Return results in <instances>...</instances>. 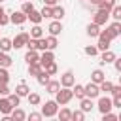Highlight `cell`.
<instances>
[{"instance_id": "cell-1", "label": "cell", "mask_w": 121, "mask_h": 121, "mask_svg": "<svg viewBox=\"0 0 121 121\" xmlns=\"http://www.w3.org/2000/svg\"><path fill=\"white\" fill-rule=\"evenodd\" d=\"M72 98H74V95H72V87H60V89L55 93V102H57L59 106H66Z\"/></svg>"}, {"instance_id": "cell-2", "label": "cell", "mask_w": 121, "mask_h": 121, "mask_svg": "<svg viewBox=\"0 0 121 121\" xmlns=\"http://www.w3.org/2000/svg\"><path fill=\"white\" fill-rule=\"evenodd\" d=\"M57 112H59V104L55 102V100H47L43 106H42V115L43 117H53V115H57Z\"/></svg>"}, {"instance_id": "cell-3", "label": "cell", "mask_w": 121, "mask_h": 121, "mask_svg": "<svg viewBox=\"0 0 121 121\" xmlns=\"http://www.w3.org/2000/svg\"><path fill=\"white\" fill-rule=\"evenodd\" d=\"M83 91H85V96H87V98H98V96H100L98 83H93V81H89L87 85H83Z\"/></svg>"}, {"instance_id": "cell-4", "label": "cell", "mask_w": 121, "mask_h": 121, "mask_svg": "<svg viewBox=\"0 0 121 121\" xmlns=\"http://www.w3.org/2000/svg\"><path fill=\"white\" fill-rule=\"evenodd\" d=\"M108 19H110V11H106V9H96V13L93 15V23H95V25H98V26L106 25V23H108Z\"/></svg>"}, {"instance_id": "cell-5", "label": "cell", "mask_w": 121, "mask_h": 121, "mask_svg": "<svg viewBox=\"0 0 121 121\" xmlns=\"http://www.w3.org/2000/svg\"><path fill=\"white\" fill-rule=\"evenodd\" d=\"M28 38H30L28 32H21V34H17V36L11 40V49H21V47H25V43H26Z\"/></svg>"}, {"instance_id": "cell-6", "label": "cell", "mask_w": 121, "mask_h": 121, "mask_svg": "<svg viewBox=\"0 0 121 121\" xmlns=\"http://www.w3.org/2000/svg\"><path fill=\"white\" fill-rule=\"evenodd\" d=\"M96 108H98V112L100 113H106V112H112V98H108V96H100L98 98V104H96Z\"/></svg>"}, {"instance_id": "cell-7", "label": "cell", "mask_w": 121, "mask_h": 121, "mask_svg": "<svg viewBox=\"0 0 121 121\" xmlns=\"http://www.w3.org/2000/svg\"><path fill=\"white\" fill-rule=\"evenodd\" d=\"M59 83H60V87H72V85L76 83V76H74V72H70V70L64 72V74L60 76V81H59Z\"/></svg>"}, {"instance_id": "cell-8", "label": "cell", "mask_w": 121, "mask_h": 121, "mask_svg": "<svg viewBox=\"0 0 121 121\" xmlns=\"http://www.w3.org/2000/svg\"><path fill=\"white\" fill-rule=\"evenodd\" d=\"M26 21H28L26 13H23V11H13L9 15V23H13V25H25Z\"/></svg>"}, {"instance_id": "cell-9", "label": "cell", "mask_w": 121, "mask_h": 121, "mask_svg": "<svg viewBox=\"0 0 121 121\" xmlns=\"http://www.w3.org/2000/svg\"><path fill=\"white\" fill-rule=\"evenodd\" d=\"M55 60V55H53V51H49V49H43V53L40 55V64H42V68H45L49 62H53Z\"/></svg>"}, {"instance_id": "cell-10", "label": "cell", "mask_w": 121, "mask_h": 121, "mask_svg": "<svg viewBox=\"0 0 121 121\" xmlns=\"http://www.w3.org/2000/svg\"><path fill=\"white\" fill-rule=\"evenodd\" d=\"M47 30H49V34H51V36H59V34L62 32V23H60V21H57V19H53V21L49 23Z\"/></svg>"}, {"instance_id": "cell-11", "label": "cell", "mask_w": 121, "mask_h": 121, "mask_svg": "<svg viewBox=\"0 0 121 121\" xmlns=\"http://www.w3.org/2000/svg\"><path fill=\"white\" fill-rule=\"evenodd\" d=\"M106 30H108L110 38H112V40H115V38L121 34V23H119V21H113V23H112V25H110Z\"/></svg>"}, {"instance_id": "cell-12", "label": "cell", "mask_w": 121, "mask_h": 121, "mask_svg": "<svg viewBox=\"0 0 121 121\" xmlns=\"http://www.w3.org/2000/svg\"><path fill=\"white\" fill-rule=\"evenodd\" d=\"M117 55L112 51V49H106V51H102V55H100V64L104 66V64H110V62H113V59H115Z\"/></svg>"}, {"instance_id": "cell-13", "label": "cell", "mask_w": 121, "mask_h": 121, "mask_svg": "<svg viewBox=\"0 0 121 121\" xmlns=\"http://www.w3.org/2000/svg\"><path fill=\"white\" fill-rule=\"evenodd\" d=\"M11 110H13V106H11V102L8 100V96L0 98V113H2V115H9Z\"/></svg>"}, {"instance_id": "cell-14", "label": "cell", "mask_w": 121, "mask_h": 121, "mask_svg": "<svg viewBox=\"0 0 121 121\" xmlns=\"http://www.w3.org/2000/svg\"><path fill=\"white\" fill-rule=\"evenodd\" d=\"M62 17H64V8H62V6H59V4L51 6V19H57V21H60Z\"/></svg>"}, {"instance_id": "cell-15", "label": "cell", "mask_w": 121, "mask_h": 121, "mask_svg": "<svg viewBox=\"0 0 121 121\" xmlns=\"http://www.w3.org/2000/svg\"><path fill=\"white\" fill-rule=\"evenodd\" d=\"M25 60H26L28 64L38 62V60H40V53H38V49H28V51H26V55H25Z\"/></svg>"}, {"instance_id": "cell-16", "label": "cell", "mask_w": 121, "mask_h": 121, "mask_svg": "<svg viewBox=\"0 0 121 121\" xmlns=\"http://www.w3.org/2000/svg\"><path fill=\"white\" fill-rule=\"evenodd\" d=\"M59 89H60V83H59L57 79H49V81L45 83V91H47L49 95H55Z\"/></svg>"}, {"instance_id": "cell-17", "label": "cell", "mask_w": 121, "mask_h": 121, "mask_svg": "<svg viewBox=\"0 0 121 121\" xmlns=\"http://www.w3.org/2000/svg\"><path fill=\"white\" fill-rule=\"evenodd\" d=\"M59 47V40H57V36H47L45 38V49H49V51H53V49H57Z\"/></svg>"}, {"instance_id": "cell-18", "label": "cell", "mask_w": 121, "mask_h": 121, "mask_svg": "<svg viewBox=\"0 0 121 121\" xmlns=\"http://www.w3.org/2000/svg\"><path fill=\"white\" fill-rule=\"evenodd\" d=\"M104 79H106V76H104V72H102L100 68H96V70L91 72V81H93V83H100V81H104Z\"/></svg>"}, {"instance_id": "cell-19", "label": "cell", "mask_w": 121, "mask_h": 121, "mask_svg": "<svg viewBox=\"0 0 121 121\" xmlns=\"http://www.w3.org/2000/svg\"><path fill=\"white\" fill-rule=\"evenodd\" d=\"M9 117H11V121H23V119L26 117V113H25L21 108H13L11 113H9Z\"/></svg>"}, {"instance_id": "cell-20", "label": "cell", "mask_w": 121, "mask_h": 121, "mask_svg": "<svg viewBox=\"0 0 121 121\" xmlns=\"http://www.w3.org/2000/svg\"><path fill=\"white\" fill-rule=\"evenodd\" d=\"M26 19H30V23H32V25H40L43 17H42V13H40V11H36V9H32V11H30L28 15H26Z\"/></svg>"}, {"instance_id": "cell-21", "label": "cell", "mask_w": 121, "mask_h": 121, "mask_svg": "<svg viewBox=\"0 0 121 121\" xmlns=\"http://www.w3.org/2000/svg\"><path fill=\"white\" fill-rule=\"evenodd\" d=\"M28 93H30V87H28L25 81H21V83L15 87V95H19V96H26Z\"/></svg>"}, {"instance_id": "cell-22", "label": "cell", "mask_w": 121, "mask_h": 121, "mask_svg": "<svg viewBox=\"0 0 121 121\" xmlns=\"http://www.w3.org/2000/svg\"><path fill=\"white\" fill-rule=\"evenodd\" d=\"M72 95L78 98V100H81L83 96H85V91H83V85H79V83H74L72 85Z\"/></svg>"}, {"instance_id": "cell-23", "label": "cell", "mask_w": 121, "mask_h": 121, "mask_svg": "<svg viewBox=\"0 0 121 121\" xmlns=\"http://www.w3.org/2000/svg\"><path fill=\"white\" fill-rule=\"evenodd\" d=\"M11 64H13V59H11L6 51H0V66L8 68V66H11Z\"/></svg>"}, {"instance_id": "cell-24", "label": "cell", "mask_w": 121, "mask_h": 121, "mask_svg": "<svg viewBox=\"0 0 121 121\" xmlns=\"http://www.w3.org/2000/svg\"><path fill=\"white\" fill-rule=\"evenodd\" d=\"M115 4H117V0H100L96 6H98V9H106V11H110Z\"/></svg>"}, {"instance_id": "cell-25", "label": "cell", "mask_w": 121, "mask_h": 121, "mask_svg": "<svg viewBox=\"0 0 121 121\" xmlns=\"http://www.w3.org/2000/svg\"><path fill=\"white\" fill-rule=\"evenodd\" d=\"M98 32H100V26H98V25H95V23H89V25H87V36L96 38Z\"/></svg>"}, {"instance_id": "cell-26", "label": "cell", "mask_w": 121, "mask_h": 121, "mask_svg": "<svg viewBox=\"0 0 121 121\" xmlns=\"http://www.w3.org/2000/svg\"><path fill=\"white\" fill-rule=\"evenodd\" d=\"M79 106H81L79 110H83L85 113H87V112H91V110H93V98H87V96H83V98H81V104H79Z\"/></svg>"}, {"instance_id": "cell-27", "label": "cell", "mask_w": 121, "mask_h": 121, "mask_svg": "<svg viewBox=\"0 0 121 121\" xmlns=\"http://www.w3.org/2000/svg\"><path fill=\"white\" fill-rule=\"evenodd\" d=\"M42 36H43V28H42L40 25H34V26L30 28V38L38 40V38H42Z\"/></svg>"}, {"instance_id": "cell-28", "label": "cell", "mask_w": 121, "mask_h": 121, "mask_svg": "<svg viewBox=\"0 0 121 121\" xmlns=\"http://www.w3.org/2000/svg\"><path fill=\"white\" fill-rule=\"evenodd\" d=\"M26 98H28V104H30V106H38V104L42 102V96H40L38 93H28Z\"/></svg>"}, {"instance_id": "cell-29", "label": "cell", "mask_w": 121, "mask_h": 121, "mask_svg": "<svg viewBox=\"0 0 121 121\" xmlns=\"http://www.w3.org/2000/svg\"><path fill=\"white\" fill-rule=\"evenodd\" d=\"M42 70H43V68H42L40 62H32V64H28V74H30V76H38Z\"/></svg>"}, {"instance_id": "cell-30", "label": "cell", "mask_w": 121, "mask_h": 121, "mask_svg": "<svg viewBox=\"0 0 121 121\" xmlns=\"http://www.w3.org/2000/svg\"><path fill=\"white\" fill-rule=\"evenodd\" d=\"M112 87H113V83H112V81H108V79H104V81H100V83H98L100 93H106V95L112 91Z\"/></svg>"}, {"instance_id": "cell-31", "label": "cell", "mask_w": 121, "mask_h": 121, "mask_svg": "<svg viewBox=\"0 0 121 121\" xmlns=\"http://www.w3.org/2000/svg\"><path fill=\"white\" fill-rule=\"evenodd\" d=\"M110 17H113V21H121V6H113L110 9Z\"/></svg>"}, {"instance_id": "cell-32", "label": "cell", "mask_w": 121, "mask_h": 121, "mask_svg": "<svg viewBox=\"0 0 121 121\" xmlns=\"http://www.w3.org/2000/svg\"><path fill=\"white\" fill-rule=\"evenodd\" d=\"M36 79H38V83H40V85H45V83H47V81L51 79V76H49V74H47L45 70H42V72H40V74L36 76Z\"/></svg>"}, {"instance_id": "cell-33", "label": "cell", "mask_w": 121, "mask_h": 121, "mask_svg": "<svg viewBox=\"0 0 121 121\" xmlns=\"http://www.w3.org/2000/svg\"><path fill=\"white\" fill-rule=\"evenodd\" d=\"M57 115H59V119H60V121H70L72 110H68V108H62L60 112H57Z\"/></svg>"}, {"instance_id": "cell-34", "label": "cell", "mask_w": 121, "mask_h": 121, "mask_svg": "<svg viewBox=\"0 0 121 121\" xmlns=\"http://www.w3.org/2000/svg\"><path fill=\"white\" fill-rule=\"evenodd\" d=\"M11 49V40L9 38H0V51H9Z\"/></svg>"}, {"instance_id": "cell-35", "label": "cell", "mask_w": 121, "mask_h": 121, "mask_svg": "<svg viewBox=\"0 0 121 121\" xmlns=\"http://www.w3.org/2000/svg\"><path fill=\"white\" fill-rule=\"evenodd\" d=\"M70 119H72V121H83V119H85V112H83V110H76V112H72Z\"/></svg>"}, {"instance_id": "cell-36", "label": "cell", "mask_w": 121, "mask_h": 121, "mask_svg": "<svg viewBox=\"0 0 121 121\" xmlns=\"http://www.w3.org/2000/svg\"><path fill=\"white\" fill-rule=\"evenodd\" d=\"M8 81H9V72L4 66H0V85L2 83H8Z\"/></svg>"}, {"instance_id": "cell-37", "label": "cell", "mask_w": 121, "mask_h": 121, "mask_svg": "<svg viewBox=\"0 0 121 121\" xmlns=\"http://www.w3.org/2000/svg\"><path fill=\"white\" fill-rule=\"evenodd\" d=\"M9 23V17L6 15V9L2 8V4H0V26H6Z\"/></svg>"}, {"instance_id": "cell-38", "label": "cell", "mask_w": 121, "mask_h": 121, "mask_svg": "<svg viewBox=\"0 0 121 121\" xmlns=\"http://www.w3.org/2000/svg\"><path fill=\"white\" fill-rule=\"evenodd\" d=\"M32 9H34V4H32V2H28V0H25V2H23V6H21V11L28 15Z\"/></svg>"}, {"instance_id": "cell-39", "label": "cell", "mask_w": 121, "mask_h": 121, "mask_svg": "<svg viewBox=\"0 0 121 121\" xmlns=\"http://www.w3.org/2000/svg\"><path fill=\"white\" fill-rule=\"evenodd\" d=\"M8 100H9V102H11V106L15 108V106H19L21 96H19V95H15V93H9V95H8Z\"/></svg>"}, {"instance_id": "cell-40", "label": "cell", "mask_w": 121, "mask_h": 121, "mask_svg": "<svg viewBox=\"0 0 121 121\" xmlns=\"http://www.w3.org/2000/svg\"><path fill=\"white\" fill-rule=\"evenodd\" d=\"M43 70H45V72H47V74H49V76H55V74H57V70H59V68H57V64H55V60H53V62H49V64H47V66H45V68H43Z\"/></svg>"}, {"instance_id": "cell-41", "label": "cell", "mask_w": 121, "mask_h": 121, "mask_svg": "<svg viewBox=\"0 0 121 121\" xmlns=\"http://www.w3.org/2000/svg\"><path fill=\"white\" fill-rule=\"evenodd\" d=\"M83 51H85V55H89V57H95V55L98 53V49H96V45H87V47H85Z\"/></svg>"}, {"instance_id": "cell-42", "label": "cell", "mask_w": 121, "mask_h": 121, "mask_svg": "<svg viewBox=\"0 0 121 121\" xmlns=\"http://www.w3.org/2000/svg\"><path fill=\"white\" fill-rule=\"evenodd\" d=\"M40 13H42L43 19H51V6H45V4H43V9H42Z\"/></svg>"}, {"instance_id": "cell-43", "label": "cell", "mask_w": 121, "mask_h": 121, "mask_svg": "<svg viewBox=\"0 0 121 121\" xmlns=\"http://www.w3.org/2000/svg\"><path fill=\"white\" fill-rule=\"evenodd\" d=\"M102 121H117V115L112 112H106V113H102Z\"/></svg>"}, {"instance_id": "cell-44", "label": "cell", "mask_w": 121, "mask_h": 121, "mask_svg": "<svg viewBox=\"0 0 121 121\" xmlns=\"http://www.w3.org/2000/svg\"><path fill=\"white\" fill-rule=\"evenodd\" d=\"M36 49H40V51H43V49H45V38H43V36L36 40Z\"/></svg>"}, {"instance_id": "cell-45", "label": "cell", "mask_w": 121, "mask_h": 121, "mask_svg": "<svg viewBox=\"0 0 121 121\" xmlns=\"http://www.w3.org/2000/svg\"><path fill=\"white\" fill-rule=\"evenodd\" d=\"M11 91H9V87H8V83H2L0 85V96H8Z\"/></svg>"}, {"instance_id": "cell-46", "label": "cell", "mask_w": 121, "mask_h": 121, "mask_svg": "<svg viewBox=\"0 0 121 121\" xmlns=\"http://www.w3.org/2000/svg\"><path fill=\"white\" fill-rule=\"evenodd\" d=\"M113 96H121V85H113L112 87V91H110Z\"/></svg>"}, {"instance_id": "cell-47", "label": "cell", "mask_w": 121, "mask_h": 121, "mask_svg": "<svg viewBox=\"0 0 121 121\" xmlns=\"http://www.w3.org/2000/svg\"><path fill=\"white\" fill-rule=\"evenodd\" d=\"M112 106L113 108H121V96H113L112 98Z\"/></svg>"}, {"instance_id": "cell-48", "label": "cell", "mask_w": 121, "mask_h": 121, "mask_svg": "<svg viewBox=\"0 0 121 121\" xmlns=\"http://www.w3.org/2000/svg\"><path fill=\"white\" fill-rule=\"evenodd\" d=\"M42 117H43V115H42V113H36V112H32V113L28 115V119H30V121H40Z\"/></svg>"}, {"instance_id": "cell-49", "label": "cell", "mask_w": 121, "mask_h": 121, "mask_svg": "<svg viewBox=\"0 0 121 121\" xmlns=\"http://www.w3.org/2000/svg\"><path fill=\"white\" fill-rule=\"evenodd\" d=\"M113 66H115V70H117V72H121V59H117V57H115V59H113Z\"/></svg>"}, {"instance_id": "cell-50", "label": "cell", "mask_w": 121, "mask_h": 121, "mask_svg": "<svg viewBox=\"0 0 121 121\" xmlns=\"http://www.w3.org/2000/svg\"><path fill=\"white\" fill-rule=\"evenodd\" d=\"M57 2H59V0H43V4H45V6H55Z\"/></svg>"}, {"instance_id": "cell-51", "label": "cell", "mask_w": 121, "mask_h": 121, "mask_svg": "<svg viewBox=\"0 0 121 121\" xmlns=\"http://www.w3.org/2000/svg\"><path fill=\"white\" fill-rule=\"evenodd\" d=\"M98 2H100V0H91V4H95V6H96Z\"/></svg>"}, {"instance_id": "cell-52", "label": "cell", "mask_w": 121, "mask_h": 121, "mask_svg": "<svg viewBox=\"0 0 121 121\" xmlns=\"http://www.w3.org/2000/svg\"><path fill=\"white\" fill-rule=\"evenodd\" d=\"M2 2H4V0H0V4H2Z\"/></svg>"}]
</instances>
